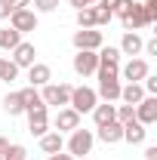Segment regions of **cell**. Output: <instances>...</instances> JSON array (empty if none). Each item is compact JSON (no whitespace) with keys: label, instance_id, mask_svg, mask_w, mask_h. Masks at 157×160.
Returning <instances> with one entry per match:
<instances>
[{"label":"cell","instance_id":"obj_1","mask_svg":"<svg viewBox=\"0 0 157 160\" xmlns=\"http://www.w3.org/2000/svg\"><path fill=\"white\" fill-rule=\"evenodd\" d=\"M117 16H120V22H123V28H126V31H139V28H145V25H148L145 6L136 3V0H120Z\"/></svg>","mask_w":157,"mask_h":160},{"label":"cell","instance_id":"obj_2","mask_svg":"<svg viewBox=\"0 0 157 160\" xmlns=\"http://www.w3.org/2000/svg\"><path fill=\"white\" fill-rule=\"evenodd\" d=\"M96 105H99V96H96V89H89V86H74V89H71L68 108H74L77 114H89V111H93Z\"/></svg>","mask_w":157,"mask_h":160},{"label":"cell","instance_id":"obj_3","mask_svg":"<svg viewBox=\"0 0 157 160\" xmlns=\"http://www.w3.org/2000/svg\"><path fill=\"white\" fill-rule=\"evenodd\" d=\"M71 89H74V86H68V83H46V86H43V92H40V99H43V105L65 108L68 99H71Z\"/></svg>","mask_w":157,"mask_h":160},{"label":"cell","instance_id":"obj_4","mask_svg":"<svg viewBox=\"0 0 157 160\" xmlns=\"http://www.w3.org/2000/svg\"><path fill=\"white\" fill-rule=\"evenodd\" d=\"M93 142H96V136L89 132V129H74L71 132V139H68V154L71 157H83V154H89L93 151Z\"/></svg>","mask_w":157,"mask_h":160},{"label":"cell","instance_id":"obj_5","mask_svg":"<svg viewBox=\"0 0 157 160\" xmlns=\"http://www.w3.org/2000/svg\"><path fill=\"white\" fill-rule=\"evenodd\" d=\"M99 74V92L105 102H117L120 99V74H111V71H96Z\"/></svg>","mask_w":157,"mask_h":160},{"label":"cell","instance_id":"obj_6","mask_svg":"<svg viewBox=\"0 0 157 160\" xmlns=\"http://www.w3.org/2000/svg\"><path fill=\"white\" fill-rule=\"evenodd\" d=\"M102 31H96V28H80V31H74V37H71V43H74V49H93L96 52L99 46H102Z\"/></svg>","mask_w":157,"mask_h":160},{"label":"cell","instance_id":"obj_7","mask_svg":"<svg viewBox=\"0 0 157 160\" xmlns=\"http://www.w3.org/2000/svg\"><path fill=\"white\" fill-rule=\"evenodd\" d=\"M9 28L19 31V34L37 31V12H34V9H16V12L9 16Z\"/></svg>","mask_w":157,"mask_h":160},{"label":"cell","instance_id":"obj_8","mask_svg":"<svg viewBox=\"0 0 157 160\" xmlns=\"http://www.w3.org/2000/svg\"><path fill=\"white\" fill-rule=\"evenodd\" d=\"M99 68L96 71H111V74H120V49L117 46H99Z\"/></svg>","mask_w":157,"mask_h":160},{"label":"cell","instance_id":"obj_9","mask_svg":"<svg viewBox=\"0 0 157 160\" xmlns=\"http://www.w3.org/2000/svg\"><path fill=\"white\" fill-rule=\"evenodd\" d=\"M136 120L142 123V126L157 123V96H145V99L136 105Z\"/></svg>","mask_w":157,"mask_h":160},{"label":"cell","instance_id":"obj_10","mask_svg":"<svg viewBox=\"0 0 157 160\" xmlns=\"http://www.w3.org/2000/svg\"><path fill=\"white\" fill-rule=\"evenodd\" d=\"M99 68V56L93 49H77V56H74V71H77L80 77H86V74H96Z\"/></svg>","mask_w":157,"mask_h":160},{"label":"cell","instance_id":"obj_11","mask_svg":"<svg viewBox=\"0 0 157 160\" xmlns=\"http://www.w3.org/2000/svg\"><path fill=\"white\" fill-rule=\"evenodd\" d=\"M34 62H37V49H34V43H25V40H22L19 46L13 49V65H16V68H31Z\"/></svg>","mask_w":157,"mask_h":160},{"label":"cell","instance_id":"obj_12","mask_svg":"<svg viewBox=\"0 0 157 160\" xmlns=\"http://www.w3.org/2000/svg\"><path fill=\"white\" fill-rule=\"evenodd\" d=\"M28 132H31V136H37V139L49 132V117H46V108L28 111Z\"/></svg>","mask_w":157,"mask_h":160},{"label":"cell","instance_id":"obj_13","mask_svg":"<svg viewBox=\"0 0 157 160\" xmlns=\"http://www.w3.org/2000/svg\"><path fill=\"white\" fill-rule=\"evenodd\" d=\"M80 126V114L74 108H59L56 114V132H74Z\"/></svg>","mask_w":157,"mask_h":160},{"label":"cell","instance_id":"obj_14","mask_svg":"<svg viewBox=\"0 0 157 160\" xmlns=\"http://www.w3.org/2000/svg\"><path fill=\"white\" fill-rule=\"evenodd\" d=\"M151 74V68H148V62L145 59H129L123 65V77L129 80V83H139V80H145Z\"/></svg>","mask_w":157,"mask_h":160},{"label":"cell","instance_id":"obj_15","mask_svg":"<svg viewBox=\"0 0 157 160\" xmlns=\"http://www.w3.org/2000/svg\"><path fill=\"white\" fill-rule=\"evenodd\" d=\"M142 46H145V40L139 37L136 31H126L117 49H120V56H129V59H133V56H139V52H142Z\"/></svg>","mask_w":157,"mask_h":160},{"label":"cell","instance_id":"obj_16","mask_svg":"<svg viewBox=\"0 0 157 160\" xmlns=\"http://www.w3.org/2000/svg\"><path fill=\"white\" fill-rule=\"evenodd\" d=\"M28 80H31V86H46V83L53 80V68L43 65V62H34V65L28 68Z\"/></svg>","mask_w":157,"mask_h":160},{"label":"cell","instance_id":"obj_17","mask_svg":"<svg viewBox=\"0 0 157 160\" xmlns=\"http://www.w3.org/2000/svg\"><path fill=\"white\" fill-rule=\"evenodd\" d=\"M99 139L105 142V145H117V142H123V123L111 120V123L99 126Z\"/></svg>","mask_w":157,"mask_h":160},{"label":"cell","instance_id":"obj_18","mask_svg":"<svg viewBox=\"0 0 157 160\" xmlns=\"http://www.w3.org/2000/svg\"><path fill=\"white\" fill-rule=\"evenodd\" d=\"M145 139H148V129H145L139 120H129V123H123V142H129V145H142Z\"/></svg>","mask_w":157,"mask_h":160},{"label":"cell","instance_id":"obj_19","mask_svg":"<svg viewBox=\"0 0 157 160\" xmlns=\"http://www.w3.org/2000/svg\"><path fill=\"white\" fill-rule=\"evenodd\" d=\"M89 114H93V120H96V126H105V123H111V120H114V114H117V105L105 102V105H96Z\"/></svg>","mask_w":157,"mask_h":160},{"label":"cell","instance_id":"obj_20","mask_svg":"<svg viewBox=\"0 0 157 160\" xmlns=\"http://www.w3.org/2000/svg\"><path fill=\"white\" fill-rule=\"evenodd\" d=\"M120 99H123V105H139V102L145 99L142 83H126V86H120Z\"/></svg>","mask_w":157,"mask_h":160},{"label":"cell","instance_id":"obj_21","mask_svg":"<svg viewBox=\"0 0 157 160\" xmlns=\"http://www.w3.org/2000/svg\"><path fill=\"white\" fill-rule=\"evenodd\" d=\"M19 96H22V105H25V114H28V111H37V108H46L43 99H40V92L34 89V86H25Z\"/></svg>","mask_w":157,"mask_h":160},{"label":"cell","instance_id":"obj_22","mask_svg":"<svg viewBox=\"0 0 157 160\" xmlns=\"http://www.w3.org/2000/svg\"><path fill=\"white\" fill-rule=\"evenodd\" d=\"M40 148H43V154H59L62 148H65L62 132H46V136H40Z\"/></svg>","mask_w":157,"mask_h":160},{"label":"cell","instance_id":"obj_23","mask_svg":"<svg viewBox=\"0 0 157 160\" xmlns=\"http://www.w3.org/2000/svg\"><path fill=\"white\" fill-rule=\"evenodd\" d=\"M3 111H6L9 117L25 114V105H22V96H19V92H6V99H3Z\"/></svg>","mask_w":157,"mask_h":160},{"label":"cell","instance_id":"obj_24","mask_svg":"<svg viewBox=\"0 0 157 160\" xmlns=\"http://www.w3.org/2000/svg\"><path fill=\"white\" fill-rule=\"evenodd\" d=\"M19 43H22V34H19V31H13V28H0V49H9V52H13Z\"/></svg>","mask_w":157,"mask_h":160},{"label":"cell","instance_id":"obj_25","mask_svg":"<svg viewBox=\"0 0 157 160\" xmlns=\"http://www.w3.org/2000/svg\"><path fill=\"white\" fill-rule=\"evenodd\" d=\"M77 28H96V6L77 9Z\"/></svg>","mask_w":157,"mask_h":160},{"label":"cell","instance_id":"obj_26","mask_svg":"<svg viewBox=\"0 0 157 160\" xmlns=\"http://www.w3.org/2000/svg\"><path fill=\"white\" fill-rule=\"evenodd\" d=\"M114 120H117V123H129V120H136V105H117Z\"/></svg>","mask_w":157,"mask_h":160},{"label":"cell","instance_id":"obj_27","mask_svg":"<svg viewBox=\"0 0 157 160\" xmlns=\"http://www.w3.org/2000/svg\"><path fill=\"white\" fill-rule=\"evenodd\" d=\"M25 145H6V151H3V160H25Z\"/></svg>","mask_w":157,"mask_h":160},{"label":"cell","instance_id":"obj_28","mask_svg":"<svg viewBox=\"0 0 157 160\" xmlns=\"http://www.w3.org/2000/svg\"><path fill=\"white\" fill-rule=\"evenodd\" d=\"M16 77H19V68H16L13 62H3V68H0V80H6V83H13Z\"/></svg>","mask_w":157,"mask_h":160},{"label":"cell","instance_id":"obj_29","mask_svg":"<svg viewBox=\"0 0 157 160\" xmlns=\"http://www.w3.org/2000/svg\"><path fill=\"white\" fill-rule=\"evenodd\" d=\"M31 3H34V6H37L40 12H53V9H56V6H59V0H31Z\"/></svg>","mask_w":157,"mask_h":160},{"label":"cell","instance_id":"obj_30","mask_svg":"<svg viewBox=\"0 0 157 160\" xmlns=\"http://www.w3.org/2000/svg\"><path fill=\"white\" fill-rule=\"evenodd\" d=\"M111 19H114V12H108V9H99V6H96V28H99V25H108Z\"/></svg>","mask_w":157,"mask_h":160},{"label":"cell","instance_id":"obj_31","mask_svg":"<svg viewBox=\"0 0 157 160\" xmlns=\"http://www.w3.org/2000/svg\"><path fill=\"white\" fill-rule=\"evenodd\" d=\"M142 89H145V96H157V77H151V74H148Z\"/></svg>","mask_w":157,"mask_h":160},{"label":"cell","instance_id":"obj_32","mask_svg":"<svg viewBox=\"0 0 157 160\" xmlns=\"http://www.w3.org/2000/svg\"><path fill=\"white\" fill-rule=\"evenodd\" d=\"M120 0H99V9H108V12H117Z\"/></svg>","mask_w":157,"mask_h":160},{"label":"cell","instance_id":"obj_33","mask_svg":"<svg viewBox=\"0 0 157 160\" xmlns=\"http://www.w3.org/2000/svg\"><path fill=\"white\" fill-rule=\"evenodd\" d=\"M13 16V6H9V0H0V19H9Z\"/></svg>","mask_w":157,"mask_h":160},{"label":"cell","instance_id":"obj_34","mask_svg":"<svg viewBox=\"0 0 157 160\" xmlns=\"http://www.w3.org/2000/svg\"><path fill=\"white\" fill-rule=\"evenodd\" d=\"M9 6H13V12H16V9H28L31 0H9Z\"/></svg>","mask_w":157,"mask_h":160},{"label":"cell","instance_id":"obj_35","mask_svg":"<svg viewBox=\"0 0 157 160\" xmlns=\"http://www.w3.org/2000/svg\"><path fill=\"white\" fill-rule=\"evenodd\" d=\"M142 49H145L148 56H157V40L151 37V40H148V43H145V46H142Z\"/></svg>","mask_w":157,"mask_h":160},{"label":"cell","instance_id":"obj_36","mask_svg":"<svg viewBox=\"0 0 157 160\" xmlns=\"http://www.w3.org/2000/svg\"><path fill=\"white\" fill-rule=\"evenodd\" d=\"M46 160H74V157H71V154H62V151H59V154H49Z\"/></svg>","mask_w":157,"mask_h":160},{"label":"cell","instance_id":"obj_37","mask_svg":"<svg viewBox=\"0 0 157 160\" xmlns=\"http://www.w3.org/2000/svg\"><path fill=\"white\" fill-rule=\"evenodd\" d=\"M145 160H157V148H154V145H151V148L145 151Z\"/></svg>","mask_w":157,"mask_h":160},{"label":"cell","instance_id":"obj_38","mask_svg":"<svg viewBox=\"0 0 157 160\" xmlns=\"http://www.w3.org/2000/svg\"><path fill=\"white\" fill-rule=\"evenodd\" d=\"M6 145H9V142H6L3 136H0V157H3V151H6Z\"/></svg>","mask_w":157,"mask_h":160},{"label":"cell","instance_id":"obj_39","mask_svg":"<svg viewBox=\"0 0 157 160\" xmlns=\"http://www.w3.org/2000/svg\"><path fill=\"white\" fill-rule=\"evenodd\" d=\"M96 3H99V0H86V6H96Z\"/></svg>","mask_w":157,"mask_h":160},{"label":"cell","instance_id":"obj_40","mask_svg":"<svg viewBox=\"0 0 157 160\" xmlns=\"http://www.w3.org/2000/svg\"><path fill=\"white\" fill-rule=\"evenodd\" d=\"M142 3H148V0H142Z\"/></svg>","mask_w":157,"mask_h":160},{"label":"cell","instance_id":"obj_41","mask_svg":"<svg viewBox=\"0 0 157 160\" xmlns=\"http://www.w3.org/2000/svg\"><path fill=\"white\" fill-rule=\"evenodd\" d=\"M0 160H3V157H0Z\"/></svg>","mask_w":157,"mask_h":160}]
</instances>
